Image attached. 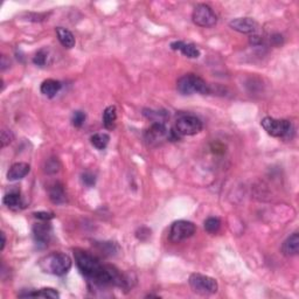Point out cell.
I'll list each match as a JSON object with an SVG mask.
<instances>
[{"label":"cell","mask_w":299,"mask_h":299,"mask_svg":"<svg viewBox=\"0 0 299 299\" xmlns=\"http://www.w3.org/2000/svg\"><path fill=\"white\" fill-rule=\"evenodd\" d=\"M62 84L61 82L56 80H52V78H48V80L44 81L41 84V93L45 95L48 98H53L55 97L56 93L61 90Z\"/></svg>","instance_id":"cell-15"},{"label":"cell","mask_w":299,"mask_h":299,"mask_svg":"<svg viewBox=\"0 0 299 299\" xmlns=\"http://www.w3.org/2000/svg\"><path fill=\"white\" fill-rule=\"evenodd\" d=\"M177 89L181 95H208L210 92L209 86L204 78L196 76L194 74H186L181 76L177 82Z\"/></svg>","instance_id":"cell-3"},{"label":"cell","mask_w":299,"mask_h":299,"mask_svg":"<svg viewBox=\"0 0 299 299\" xmlns=\"http://www.w3.org/2000/svg\"><path fill=\"white\" fill-rule=\"evenodd\" d=\"M5 244H6V236H5V232H4V231H1V248H0V249H1V250H4Z\"/></svg>","instance_id":"cell-30"},{"label":"cell","mask_w":299,"mask_h":299,"mask_svg":"<svg viewBox=\"0 0 299 299\" xmlns=\"http://www.w3.org/2000/svg\"><path fill=\"white\" fill-rule=\"evenodd\" d=\"M31 171V166L27 162H16L10 167L7 172V180L17 181L23 179Z\"/></svg>","instance_id":"cell-13"},{"label":"cell","mask_w":299,"mask_h":299,"mask_svg":"<svg viewBox=\"0 0 299 299\" xmlns=\"http://www.w3.org/2000/svg\"><path fill=\"white\" fill-rule=\"evenodd\" d=\"M168 136H170V132L167 131L164 123H153L147 129L146 134H145V139L151 145H157L160 141L165 140L166 138L168 139Z\"/></svg>","instance_id":"cell-9"},{"label":"cell","mask_w":299,"mask_h":299,"mask_svg":"<svg viewBox=\"0 0 299 299\" xmlns=\"http://www.w3.org/2000/svg\"><path fill=\"white\" fill-rule=\"evenodd\" d=\"M49 199L53 204L55 205H62L65 204L67 198H66V192L65 188L61 184L56 183L55 185L52 186V188L49 189Z\"/></svg>","instance_id":"cell-19"},{"label":"cell","mask_w":299,"mask_h":299,"mask_svg":"<svg viewBox=\"0 0 299 299\" xmlns=\"http://www.w3.org/2000/svg\"><path fill=\"white\" fill-rule=\"evenodd\" d=\"M75 262L78 270L89 282L97 286H122L125 285L126 280L118 273L117 269L111 265H104L97 257L81 249L74 250Z\"/></svg>","instance_id":"cell-1"},{"label":"cell","mask_w":299,"mask_h":299,"mask_svg":"<svg viewBox=\"0 0 299 299\" xmlns=\"http://www.w3.org/2000/svg\"><path fill=\"white\" fill-rule=\"evenodd\" d=\"M59 167H60V164H59V161H57V159L52 158L47 161L46 172L47 173H56V172L59 171Z\"/></svg>","instance_id":"cell-27"},{"label":"cell","mask_w":299,"mask_h":299,"mask_svg":"<svg viewBox=\"0 0 299 299\" xmlns=\"http://www.w3.org/2000/svg\"><path fill=\"white\" fill-rule=\"evenodd\" d=\"M144 115L147 118L152 120L153 123H164L167 119L168 115L166 111H157V110H144Z\"/></svg>","instance_id":"cell-22"},{"label":"cell","mask_w":299,"mask_h":299,"mask_svg":"<svg viewBox=\"0 0 299 299\" xmlns=\"http://www.w3.org/2000/svg\"><path fill=\"white\" fill-rule=\"evenodd\" d=\"M90 141L97 150H104L110 141V136L107 134H95L92 136Z\"/></svg>","instance_id":"cell-21"},{"label":"cell","mask_w":299,"mask_h":299,"mask_svg":"<svg viewBox=\"0 0 299 299\" xmlns=\"http://www.w3.org/2000/svg\"><path fill=\"white\" fill-rule=\"evenodd\" d=\"M282 252L285 256H296L299 253V235L295 232L284 241L282 246Z\"/></svg>","instance_id":"cell-14"},{"label":"cell","mask_w":299,"mask_h":299,"mask_svg":"<svg viewBox=\"0 0 299 299\" xmlns=\"http://www.w3.org/2000/svg\"><path fill=\"white\" fill-rule=\"evenodd\" d=\"M261 125L268 135L279 138L289 136L292 128L291 123L288 119H276L273 117H264L262 119Z\"/></svg>","instance_id":"cell-6"},{"label":"cell","mask_w":299,"mask_h":299,"mask_svg":"<svg viewBox=\"0 0 299 299\" xmlns=\"http://www.w3.org/2000/svg\"><path fill=\"white\" fill-rule=\"evenodd\" d=\"M189 286L195 294L201 296H210L216 294L219 290V284L213 277L201 274H192L188 279Z\"/></svg>","instance_id":"cell-4"},{"label":"cell","mask_w":299,"mask_h":299,"mask_svg":"<svg viewBox=\"0 0 299 299\" xmlns=\"http://www.w3.org/2000/svg\"><path fill=\"white\" fill-rule=\"evenodd\" d=\"M205 230L209 234H215L220 230L221 227V221H220L219 217H208V219L204 223Z\"/></svg>","instance_id":"cell-23"},{"label":"cell","mask_w":299,"mask_h":299,"mask_svg":"<svg viewBox=\"0 0 299 299\" xmlns=\"http://www.w3.org/2000/svg\"><path fill=\"white\" fill-rule=\"evenodd\" d=\"M46 222L47 221L36 223L33 227V237H34L35 243L38 246H47L50 241V237H52V227Z\"/></svg>","instance_id":"cell-10"},{"label":"cell","mask_w":299,"mask_h":299,"mask_svg":"<svg viewBox=\"0 0 299 299\" xmlns=\"http://www.w3.org/2000/svg\"><path fill=\"white\" fill-rule=\"evenodd\" d=\"M84 122H86V114L82 113V111H75V113L72 114L71 123L75 128H81Z\"/></svg>","instance_id":"cell-25"},{"label":"cell","mask_w":299,"mask_h":299,"mask_svg":"<svg viewBox=\"0 0 299 299\" xmlns=\"http://www.w3.org/2000/svg\"><path fill=\"white\" fill-rule=\"evenodd\" d=\"M19 297L21 298H31V297H40V298H60L59 292L56 290L50 288L40 289L38 291H28L25 294H20Z\"/></svg>","instance_id":"cell-18"},{"label":"cell","mask_w":299,"mask_h":299,"mask_svg":"<svg viewBox=\"0 0 299 299\" xmlns=\"http://www.w3.org/2000/svg\"><path fill=\"white\" fill-rule=\"evenodd\" d=\"M174 130L180 136H194L201 132L202 122L194 115L183 114L177 118Z\"/></svg>","instance_id":"cell-5"},{"label":"cell","mask_w":299,"mask_h":299,"mask_svg":"<svg viewBox=\"0 0 299 299\" xmlns=\"http://www.w3.org/2000/svg\"><path fill=\"white\" fill-rule=\"evenodd\" d=\"M117 119V109L115 105H109L103 113V124L104 128L111 130L115 128V123Z\"/></svg>","instance_id":"cell-20"},{"label":"cell","mask_w":299,"mask_h":299,"mask_svg":"<svg viewBox=\"0 0 299 299\" xmlns=\"http://www.w3.org/2000/svg\"><path fill=\"white\" fill-rule=\"evenodd\" d=\"M2 202H4L5 206H7L12 210H19L21 208L25 207L23 206V199H21V196L18 192L7 193V194L4 196Z\"/></svg>","instance_id":"cell-17"},{"label":"cell","mask_w":299,"mask_h":299,"mask_svg":"<svg viewBox=\"0 0 299 299\" xmlns=\"http://www.w3.org/2000/svg\"><path fill=\"white\" fill-rule=\"evenodd\" d=\"M56 35H57V39H59V41L61 42V45L65 48L70 49V48L75 46V36L70 31H68L67 28L57 27Z\"/></svg>","instance_id":"cell-16"},{"label":"cell","mask_w":299,"mask_h":299,"mask_svg":"<svg viewBox=\"0 0 299 299\" xmlns=\"http://www.w3.org/2000/svg\"><path fill=\"white\" fill-rule=\"evenodd\" d=\"M81 181H82L84 186L92 187L96 183V178L92 173H90V172H84L82 176H81Z\"/></svg>","instance_id":"cell-26"},{"label":"cell","mask_w":299,"mask_h":299,"mask_svg":"<svg viewBox=\"0 0 299 299\" xmlns=\"http://www.w3.org/2000/svg\"><path fill=\"white\" fill-rule=\"evenodd\" d=\"M47 61H48V52L46 49H40L35 54V56L33 57V62H34V65L39 66V67H44V66H46Z\"/></svg>","instance_id":"cell-24"},{"label":"cell","mask_w":299,"mask_h":299,"mask_svg":"<svg viewBox=\"0 0 299 299\" xmlns=\"http://www.w3.org/2000/svg\"><path fill=\"white\" fill-rule=\"evenodd\" d=\"M72 262L67 253H52L44 256L39 261V268L42 273L54 275V276H65L71 269Z\"/></svg>","instance_id":"cell-2"},{"label":"cell","mask_w":299,"mask_h":299,"mask_svg":"<svg viewBox=\"0 0 299 299\" xmlns=\"http://www.w3.org/2000/svg\"><path fill=\"white\" fill-rule=\"evenodd\" d=\"M13 140V134L10 130H2L1 131V146L5 147L7 145L11 144V141Z\"/></svg>","instance_id":"cell-28"},{"label":"cell","mask_w":299,"mask_h":299,"mask_svg":"<svg viewBox=\"0 0 299 299\" xmlns=\"http://www.w3.org/2000/svg\"><path fill=\"white\" fill-rule=\"evenodd\" d=\"M33 215L38 220H41V221H49V220L54 219V213H52V211H36Z\"/></svg>","instance_id":"cell-29"},{"label":"cell","mask_w":299,"mask_h":299,"mask_svg":"<svg viewBox=\"0 0 299 299\" xmlns=\"http://www.w3.org/2000/svg\"><path fill=\"white\" fill-rule=\"evenodd\" d=\"M192 19L195 25L204 27V28H209V27L215 26L217 23V16L215 12L213 11L210 6L206 4H199L195 6L192 14Z\"/></svg>","instance_id":"cell-7"},{"label":"cell","mask_w":299,"mask_h":299,"mask_svg":"<svg viewBox=\"0 0 299 299\" xmlns=\"http://www.w3.org/2000/svg\"><path fill=\"white\" fill-rule=\"evenodd\" d=\"M196 227L191 221L186 220H179L173 222L170 229V241L173 243H179L187 238L192 237L195 234Z\"/></svg>","instance_id":"cell-8"},{"label":"cell","mask_w":299,"mask_h":299,"mask_svg":"<svg viewBox=\"0 0 299 299\" xmlns=\"http://www.w3.org/2000/svg\"><path fill=\"white\" fill-rule=\"evenodd\" d=\"M231 29L242 34H252L257 29V23L252 18H236L229 23Z\"/></svg>","instance_id":"cell-11"},{"label":"cell","mask_w":299,"mask_h":299,"mask_svg":"<svg viewBox=\"0 0 299 299\" xmlns=\"http://www.w3.org/2000/svg\"><path fill=\"white\" fill-rule=\"evenodd\" d=\"M171 48L173 50H179L184 55L189 59H198L200 56V50L193 44H186L184 41H174L171 44Z\"/></svg>","instance_id":"cell-12"}]
</instances>
